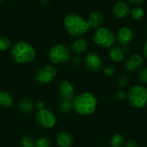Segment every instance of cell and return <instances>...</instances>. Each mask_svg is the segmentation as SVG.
<instances>
[{
  "label": "cell",
  "instance_id": "obj_19",
  "mask_svg": "<svg viewBox=\"0 0 147 147\" xmlns=\"http://www.w3.org/2000/svg\"><path fill=\"white\" fill-rule=\"evenodd\" d=\"M14 104L13 96L6 90L0 91V106L3 108H10Z\"/></svg>",
  "mask_w": 147,
  "mask_h": 147
},
{
  "label": "cell",
  "instance_id": "obj_14",
  "mask_svg": "<svg viewBox=\"0 0 147 147\" xmlns=\"http://www.w3.org/2000/svg\"><path fill=\"white\" fill-rule=\"evenodd\" d=\"M88 22V25L90 28H98L102 27V25L104 22V14L102 11L99 9L93 10L88 16V19L86 20Z\"/></svg>",
  "mask_w": 147,
  "mask_h": 147
},
{
  "label": "cell",
  "instance_id": "obj_26",
  "mask_svg": "<svg viewBox=\"0 0 147 147\" xmlns=\"http://www.w3.org/2000/svg\"><path fill=\"white\" fill-rule=\"evenodd\" d=\"M102 71H103V74L108 76V77H111L115 74V68L114 67V65H107L103 67L102 69Z\"/></svg>",
  "mask_w": 147,
  "mask_h": 147
},
{
  "label": "cell",
  "instance_id": "obj_21",
  "mask_svg": "<svg viewBox=\"0 0 147 147\" xmlns=\"http://www.w3.org/2000/svg\"><path fill=\"white\" fill-rule=\"evenodd\" d=\"M59 109L61 113L67 114L71 112L73 109V105H72V101H68V100H61Z\"/></svg>",
  "mask_w": 147,
  "mask_h": 147
},
{
  "label": "cell",
  "instance_id": "obj_28",
  "mask_svg": "<svg viewBox=\"0 0 147 147\" xmlns=\"http://www.w3.org/2000/svg\"><path fill=\"white\" fill-rule=\"evenodd\" d=\"M129 78L127 75H122L118 78V85L120 87H125L128 84Z\"/></svg>",
  "mask_w": 147,
  "mask_h": 147
},
{
  "label": "cell",
  "instance_id": "obj_24",
  "mask_svg": "<svg viewBox=\"0 0 147 147\" xmlns=\"http://www.w3.org/2000/svg\"><path fill=\"white\" fill-rule=\"evenodd\" d=\"M11 41L9 37L5 35L0 36V51H6L10 47Z\"/></svg>",
  "mask_w": 147,
  "mask_h": 147
},
{
  "label": "cell",
  "instance_id": "obj_22",
  "mask_svg": "<svg viewBox=\"0 0 147 147\" xmlns=\"http://www.w3.org/2000/svg\"><path fill=\"white\" fill-rule=\"evenodd\" d=\"M20 144L22 147H36V140L30 135H25L21 139Z\"/></svg>",
  "mask_w": 147,
  "mask_h": 147
},
{
  "label": "cell",
  "instance_id": "obj_15",
  "mask_svg": "<svg viewBox=\"0 0 147 147\" xmlns=\"http://www.w3.org/2000/svg\"><path fill=\"white\" fill-rule=\"evenodd\" d=\"M56 143L59 147H71L73 144V139L69 133L62 131L57 134Z\"/></svg>",
  "mask_w": 147,
  "mask_h": 147
},
{
  "label": "cell",
  "instance_id": "obj_3",
  "mask_svg": "<svg viewBox=\"0 0 147 147\" xmlns=\"http://www.w3.org/2000/svg\"><path fill=\"white\" fill-rule=\"evenodd\" d=\"M36 56L35 50L32 45L24 41H19L11 49V58L18 64L31 63Z\"/></svg>",
  "mask_w": 147,
  "mask_h": 147
},
{
  "label": "cell",
  "instance_id": "obj_37",
  "mask_svg": "<svg viewBox=\"0 0 147 147\" xmlns=\"http://www.w3.org/2000/svg\"><path fill=\"white\" fill-rule=\"evenodd\" d=\"M2 1H3V0H0V2H2Z\"/></svg>",
  "mask_w": 147,
  "mask_h": 147
},
{
  "label": "cell",
  "instance_id": "obj_32",
  "mask_svg": "<svg viewBox=\"0 0 147 147\" xmlns=\"http://www.w3.org/2000/svg\"><path fill=\"white\" fill-rule=\"evenodd\" d=\"M146 0H127V2L128 3H131L133 5H135V6H138V5H140L142 3H144Z\"/></svg>",
  "mask_w": 147,
  "mask_h": 147
},
{
  "label": "cell",
  "instance_id": "obj_9",
  "mask_svg": "<svg viewBox=\"0 0 147 147\" xmlns=\"http://www.w3.org/2000/svg\"><path fill=\"white\" fill-rule=\"evenodd\" d=\"M116 35V42L121 47L129 46V44L133 41L134 38V30L127 26H123L120 28L117 31Z\"/></svg>",
  "mask_w": 147,
  "mask_h": 147
},
{
  "label": "cell",
  "instance_id": "obj_35",
  "mask_svg": "<svg viewBox=\"0 0 147 147\" xmlns=\"http://www.w3.org/2000/svg\"><path fill=\"white\" fill-rule=\"evenodd\" d=\"M122 49L125 53V54H128L130 53V47L129 46H125V47H122Z\"/></svg>",
  "mask_w": 147,
  "mask_h": 147
},
{
  "label": "cell",
  "instance_id": "obj_27",
  "mask_svg": "<svg viewBox=\"0 0 147 147\" xmlns=\"http://www.w3.org/2000/svg\"><path fill=\"white\" fill-rule=\"evenodd\" d=\"M139 80L142 84H147V67L142 68L139 71Z\"/></svg>",
  "mask_w": 147,
  "mask_h": 147
},
{
  "label": "cell",
  "instance_id": "obj_34",
  "mask_svg": "<svg viewBox=\"0 0 147 147\" xmlns=\"http://www.w3.org/2000/svg\"><path fill=\"white\" fill-rule=\"evenodd\" d=\"M143 54H144L145 58L147 59V39L144 44V47H143Z\"/></svg>",
  "mask_w": 147,
  "mask_h": 147
},
{
  "label": "cell",
  "instance_id": "obj_8",
  "mask_svg": "<svg viewBox=\"0 0 147 147\" xmlns=\"http://www.w3.org/2000/svg\"><path fill=\"white\" fill-rule=\"evenodd\" d=\"M57 75V70L53 65H44L38 69L36 72V80L42 84L51 83Z\"/></svg>",
  "mask_w": 147,
  "mask_h": 147
},
{
  "label": "cell",
  "instance_id": "obj_25",
  "mask_svg": "<svg viewBox=\"0 0 147 147\" xmlns=\"http://www.w3.org/2000/svg\"><path fill=\"white\" fill-rule=\"evenodd\" d=\"M36 147H50V141L46 137H40L36 140Z\"/></svg>",
  "mask_w": 147,
  "mask_h": 147
},
{
  "label": "cell",
  "instance_id": "obj_12",
  "mask_svg": "<svg viewBox=\"0 0 147 147\" xmlns=\"http://www.w3.org/2000/svg\"><path fill=\"white\" fill-rule=\"evenodd\" d=\"M59 94L61 100L72 101L75 94V89L72 84L68 80L61 81L59 85Z\"/></svg>",
  "mask_w": 147,
  "mask_h": 147
},
{
  "label": "cell",
  "instance_id": "obj_16",
  "mask_svg": "<svg viewBox=\"0 0 147 147\" xmlns=\"http://www.w3.org/2000/svg\"><path fill=\"white\" fill-rule=\"evenodd\" d=\"M109 59L114 62V63H119L121 61H122L126 56L122 47L121 46H114L110 48L109 53Z\"/></svg>",
  "mask_w": 147,
  "mask_h": 147
},
{
  "label": "cell",
  "instance_id": "obj_5",
  "mask_svg": "<svg viewBox=\"0 0 147 147\" xmlns=\"http://www.w3.org/2000/svg\"><path fill=\"white\" fill-rule=\"evenodd\" d=\"M127 96L129 104L134 109H143L147 105V88L143 85L133 86Z\"/></svg>",
  "mask_w": 147,
  "mask_h": 147
},
{
  "label": "cell",
  "instance_id": "obj_7",
  "mask_svg": "<svg viewBox=\"0 0 147 147\" xmlns=\"http://www.w3.org/2000/svg\"><path fill=\"white\" fill-rule=\"evenodd\" d=\"M34 119L36 123L43 128H53L56 125V116L50 110L43 109L35 113Z\"/></svg>",
  "mask_w": 147,
  "mask_h": 147
},
{
  "label": "cell",
  "instance_id": "obj_13",
  "mask_svg": "<svg viewBox=\"0 0 147 147\" xmlns=\"http://www.w3.org/2000/svg\"><path fill=\"white\" fill-rule=\"evenodd\" d=\"M131 6L126 1H118L112 7L113 15L119 19H122L130 15Z\"/></svg>",
  "mask_w": 147,
  "mask_h": 147
},
{
  "label": "cell",
  "instance_id": "obj_10",
  "mask_svg": "<svg viewBox=\"0 0 147 147\" xmlns=\"http://www.w3.org/2000/svg\"><path fill=\"white\" fill-rule=\"evenodd\" d=\"M144 65V58L139 53H134L129 56L125 61V68L130 72L140 71Z\"/></svg>",
  "mask_w": 147,
  "mask_h": 147
},
{
  "label": "cell",
  "instance_id": "obj_20",
  "mask_svg": "<svg viewBox=\"0 0 147 147\" xmlns=\"http://www.w3.org/2000/svg\"><path fill=\"white\" fill-rule=\"evenodd\" d=\"M130 16L133 19H134L136 21H140L145 16V9L140 5L134 6V7L131 8Z\"/></svg>",
  "mask_w": 147,
  "mask_h": 147
},
{
  "label": "cell",
  "instance_id": "obj_4",
  "mask_svg": "<svg viewBox=\"0 0 147 147\" xmlns=\"http://www.w3.org/2000/svg\"><path fill=\"white\" fill-rule=\"evenodd\" d=\"M93 41L102 48H111L116 42V35L113 30L106 27H100L93 34Z\"/></svg>",
  "mask_w": 147,
  "mask_h": 147
},
{
  "label": "cell",
  "instance_id": "obj_29",
  "mask_svg": "<svg viewBox=\"0 0 147 147\" xmlns=\"http://www.w3.org/2000/svg\"><path fill=\"white\" fill-rule=\"evenodd\" d=\"M127 93L124 91V90H119L118 92H117V94H116V96H115V98H116V100H118V101H124V100H126L127 99Z\"/></svg>",
  "mask_w": 147,
  "mask_h": 147
},
{
  "label": "cell",
  "instance_id": "obj_30",
  "mask_svg": "<svg viewBox=\"0 0 147 147\" xmlns=\"http://www.w3.org/2000/svg\"><path fill=\"white\" fill-rule=\"evenodd\" d=\"M71 63H72L75 66H79V65H81V59H80L78 56L75 55V56H73V57L71 58Z\"/></svg>",
  "mask_w": 147,
  "mask_h": 147
},
{
  "label": "cell",
  "instance_id": "obj_2",
  "mask_svg": "<svg viewBox=\"0 0 147 147\" xmlns=\"http://www.w3.org/2000/svg\"><path fill=\"white\" fill-rule=\"evenodd\" d=\"M64 26L66 32L74 37L84 35L90 29L87 21L81 16L71 13L65 16L64 19Z\"/></svg>",
  "mask_w": 147,
  "mask_h": 147
},
{
  "label": "cell",
  "instance_id": "obj_11",
  "mask_svg": "<svg viewBox=\"0 0 147 147\" xmlns=\"http://www.w3.org/2000/svg\"><path fill=\"white\" fill-rule=\"evenodd\" d=\"M87 69L91 72H96L102 66V60L100 55L96 53H89L84 59Z\"/></svg>",
  "mask_w": 147,
  "mask_h": 147
},
{
  "label": "cell",
  "instance_id": "obj_31",
  "mask_svg": "<svg viewBox=\"0 0 147 147\" xmlns=\"http://www.w3.org/2000/svg\"><path fill=\"white\" fill-rule=\"evenodd\" d=\"M124 147H138V145L136 143V141L134 140H128L125 145H124Z\"/></svg>",
  "mask_w": 147,
  "mask_h": 147
},
{
  "label": "cell",
  "instance_id": "obj_36",
  "mask_svg": "<svg viewBox=\"0 0 147 147\" xmlns=\"http://www.w3.org/2000/svg\"><path fill=\"white\" fill-rule=\"evenodd\" d=\"M48 1H49V0H40V2L41 3H44V4L47 3H48Z\"/></svg>",
  "mask_w": 147,
  "mask_h": 147
},
{
  "label": "cell",
  "instance_id": "obj_17",
  "mask_svg": "<svg viewBox=\"0 0 147 147\" xmlns=\"http://www.w3.org/2000/svg\"><path fill=\"white\" fill-rule=\"evenodd\" d=\"M87 48H88V41L84 38L76 39L71 45V50L77 54L84 53L87 50Z\"/></svg>",
  "mask_w": 147,
  "mask_h": 147
},
{
  "label": "cell",
  "instance_id": "obj_1",
  "mask_svg": "<svg viewBox=\"0 0 147 147\" xmlns=\"http://www.w3.org/2000/svg\"><path fill=\"white\" fill-rule=\"evenodd\" d=\"M73 109L80 115H92L97 106V99L96 96L90 92H83L74 96L72 100Z\"/></svg>",
  "mask_w": 147,
  "mask_h": 147
},
{
  "label": "cell",
  "instance_id": "obj_18",
  "mask_svg": "<svg viewBox=\"0 0 147 147\" xmlns=\"http://www.w3.org/2000/svg\"><path fill=\"white\" fill-rule=\"evenodd\" d=\"M18 108L24 114H31L34 111L35 105L30 99L23 98L19 102Z\"/></svg>",
  "mask_w": 147,
  "mask_h": 147
},
{
  "label": "cell",
  "instance_id": "obj_23",
  "mask_svg": "<svg viewBox=\"0 0 147 147\" xmlns=\"http://www.w3.org/2000/svg\"><path fill=\"white\" fill-rule=\"evenodd\" d=\"M124 145H125V140H124V138L121 134H116L111 138V140H110L111 147H123Z\"/></svg>",
  "mask_w": 147,
  "mask_h": 147
},
{
  "label": "cell",
  "instance_id": "obj_6",
  "mask_svg": "<svg viewBox=\"0 0 147 147\" xmlns=\"http://www.w3.org/2000/svg\"><path fill=\"white\" fill-rule=\"evenodd\" d=\"M48 57L52 63L60 65L69 61V59H71V53L67 47L59 44L50 49Z\"/></svg>",
  "mask_w": 147,
  "mask_h": 147
},
{
  "label": "cell",
  "instance_id": "obj_33",
  "mask_svg": "<svg viewBox=\"0 0 147 147\" xmlns=\"http://www.w3.org/2000/svg\"><path fill=\"white\" fill-rule=\"evenodd\" d=\"M35 108H37V109H38V110L45 109V103H44V102L38 101V102L35 103Z\"/></svg>",
  "mask_w": 147,
  "mask_h": 147
}]
</instances>
